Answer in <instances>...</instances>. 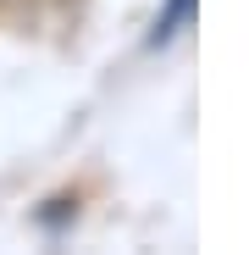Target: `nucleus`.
<instances>
[{
  "mask_svg": "<svg viewBox=\"0 0 249 255\" xmlns=\"http://www.w3.org/2000/svg\"><path fill=\"white\" fill-rule=\"evenodd\" d=\"M0 6H6V0H0Z\"/></svg>",
  "mask_w": 249,
  "mask_h": 255,
  "instance_id": "obj_1",
  "label": "nucleus"
}]
</instances>
